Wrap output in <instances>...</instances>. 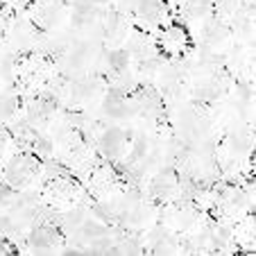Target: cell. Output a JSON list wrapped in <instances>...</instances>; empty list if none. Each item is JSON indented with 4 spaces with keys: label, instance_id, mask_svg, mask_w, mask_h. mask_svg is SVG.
I'll return each mask as SVG.
<instances>
[{
    "label": "cell",
    "instance_id": "obj_11",
    "mask_svg": "<svg viewBox=\"0 0 256 256\" xmlns=\"http://www.w3.org/2000/svg\"><path fill=\"white\" fill-rule=\"evenodd\" d=\"M96 16V7H93V2H88V0H80V2H75V10H72V23H88V20Z\"/></svg>",
    "mask_w": 256,
    "mask_h": 256
},
{
    "label": "cell",
    "instance_id": "obj_14",
    "mask_svg": "<svg viewBox=\"0 0 256 256\" xmlns=\"http://www.w3.org/2000/svg\"><path fill=\"white\" fill-rule=\"evenodd\" d=\"M7 254H16V247L5 236H0V256H7Z\"/></svg>",
    "mask_w": 256,
    "mask_h": 256
},
{
    "label": "cell",
    "instance_id": "obj_8",
    "mask_svg": "<svg viewBox=\"0 0 256 256\" xmlns=\"http://www.w3.org/2000/svg\"><path fill=\"white\" fill-rule=\"evenodd\" d=\"M177 188H179V182L172 170H168V172H164V174H156L154 182H152V193H154L156 198H172V195L177 193Z\"/></svg>",
    "mask_w": 256,
    "mask_h": 256
},
{
    "label": "cell",
    "instance_id": "obj_10",
    "mask_svg": "<svg viewBox=\"0 0 256 256\" xmlns=\"http://www.w3.org/2000/svg\"><path fill=\"white\" fill-rule=\"evenodd\" d=\"M213 12V0H186V14L190 18H202Z\"/></svg>",
    "mask_w": 256,
    "mask_h": 256
},
{
    "label": "cell",
    "instance_id": "obj_4",
    "mask_svg": "<svg viewBox=\"0 0 256 256\" xmlns=\"http://www.w3.org/2000/svg\"><path fill=\"white\" fill-rule=\"evenodd\" d=\"M127 145H130V138L120 127H109L100 136V148L109 159H122L127 152Z\"/></svg>",
    "mask_w": 256,
    "mask_h": 256
},
{
    "label": "cell",
    "instance_id": "obj_12",
    "mask_svg": "<svg viewBox=\"0 0 256 256\" xmlns=\"http://www.w3.org/2000/svg\"><path fill=\"white\" fill-rule=\"evenodd\" d=\"M106 64L112 66L114 72H122L127 68V64H130V54L125 50H112L106 54Z\"/></svg>",
    "mask_w": 256,
    "mask_h": 256
},
{
    "label": "cell",
    "instance_id": "obj_2",
    "mask_svg": "<svg viewBox=\"0 0 256 256\" xmlns=\"http://www.w3.org/2000/svg\"><path fill=\"white\" fill-rule=\"evenodd\" d=\"M159 46L164 48V52H168V54H182L184 50H188V46H190L188 32L177 23L168 25L159 36Z\"/></svg>",
    "mask_w": 256,
    "mask_h": 256
},
{
    "label": "cell",
    "instance_id": "obj_9",
    "mask_svg": "<svg viewBox=\"0 0 256 256\" xmlns=\"http://www.w3.org/2000/svg\"><path fill=\"white\" fill-rule=\"evenodd\" d=\"M195 222V211L188 206V204H177L172 211H168V224L172 229H186Z\"/></svg>",
    "mask_w": 256,
    "mask_h": 256
},
{
    "label": "cell",
    "instance_id": "obj_5",
    "mask_svg": "<svg viewBox=\"0 0 256 256\" xmlns=\"http://www.w3.org/2000/svg\"><path fill=\"white\" fill-rule=\"evenodd\" d=\"M46 195H48V200H52V202H57V204H70L72 200H78L80 188L70 179L54 177V179H50L48 186H46Z\"/></svg>",
    "mask_w": 256,
    "mask_h": 256
},
{
    "label": "cell",
    "instance_id": "obj_7",
    "mask_svg": "<svg viewBox=\"0 0 256 256\" xmlns=\"http://www.w3.org/2000/svg\"><path fill=\"white\" fill-rule=\"evenodd\" d=\"M136 12H138V16L145 23L159 25L168 16V5H166V0H140Z\"/></svg>",
    "mask_w": 256,
    "mask_h": 256
},
{
    "label": "cell",
    "instance_id": "obj_1",
    "mask_svg": "<svg viewBox=\"0 0 256 256\" xmlns=\"http://www.w3.org/2000/svg\"><path fill=\"white\" fill-rule=\"evenodd\" d=\"M36 174H39V161L30 152H20V154L12 156L5 164V170H2V179L14 186L16 190L30 186Z\"/></svg>",
    "mask_w": 256,
    "mask_h": 256
},
{
    "label": "cell",
    "instance_id": "obj_6",
    "mask_svg": "<svg viewBox=\"0 0 256 256\" xmlns=\"http://www.w3.org/2000/svg\"><path fill=\"white\" fill-rule=\"evenodd\" d=\"M136 106L122 91H112L104 98V114L112 118H127Z\"/></svg>",
    "mask_w": 256,
    "mask_h": 256
},
{
    "label": "cell",
    "instance_id": "obj_15",
    "mask_svg": "<svg viewBox=\"0 0 256 256\" xmlns=\"http://www.w3.org/2000/svg\"><path fill=\"white\" fill-rule=\"evenodd\" d=\"M12 5V10H23V7H28L30 5V0H7Z\"/></svg>",
    "mask_w": 256,
    "mask_h": 256
},
{
    "label": "cell",
    "instance_id": "obj_13",
    "mask_svg": "<svg viewBox=\"0 0 256 256\" xmlns=\"http://www.w3.org/2000/svg\"><path fill=\"white\" fill-rule=\"evenodd\" d=\"M16 195V188L12 184H7L5 179H0V204L12 202V198Z\"/></svg>",
    "mask_w": 256,
    "mask_h": 256
},
{
    "label": "cell",
    "instance_id": "obj_3",
    "mask_svg": "<svg viewBox=\"0 0 256 256\" xmlns=\"http://www.w3.org/2000/svg\"><path fill=\"white\" fill-rule=\"evenodd\" d=\"M59 245H62V234L50 224H41V227L32 229L28 236V247L34 252H50Z\"/></svg>",
    "mask_w": 256,
    "mask_h": 256
}]
</instances>
